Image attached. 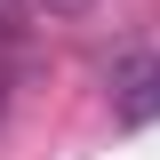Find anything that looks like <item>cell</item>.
<instances>
[{"mask_svg":"<svg viewBox=\"0 0 160 160\" xmlns=\"http://www.w3.org/2000/svg\"><path fill=\"white\" fill-rule=\"evenodd\" d=\"M40 8H48V16H80L88 0H40Z\"/></svg>","mask_w":160,"mask_h":160,"instance_id":"7a4b0ae2","label":"cell"},{"mask_svg":"<svg viewBox=\"0 0 160 160\" xmlns=\"http://www.w3.org/2000/svg\"><path fill=\"white\" fill-rule=\"evenodd\" d=\"M112 120L120 128H152L160 120V56H120L112 64Z\"/></svg>","mask_w":160,"mask_h":160,"instance_id":"6da1fadb","label":"cell"}]
</instances>
